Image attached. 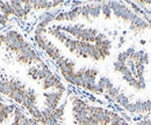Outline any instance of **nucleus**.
<instances>
[{"label":"nucleus","mask_w":151,"mask_h":125,"mask_svg":"<svg viewBox=\"0 0 151 125\" xmlns=\"http://www.w3.org/2000/svg\"><path fill=\"white\" fill-rule=\"evenodd\" d=\"M101 15L107 21H109L113 16V12H112L108 2H101Z\"/></svg>","instance_id":"obj_16"},{"label":"nucleus","mask_w":151,"mask_h":125,"mask_svg":"<svg viewBox=\"0 0 151 125\" xmlns=\"http://www.w3.org/2000/svg\"><path fill=\"white\" fill-rule=\"evenodd\" d=\"M15 61L21 65V66H34V65H38L41 63H43V60L41 59V57L37 54V52L34 50V48L30 45H28L26 49H23L22 51H20L19 54L14 56Z\"/></svg>","instance_id":"obj_7"},{"label":"nucleus","mask_w":151,"mask_h":125,"mask_svg":"<svg viewBox=\"0 0 151 125\" xmlns=\"http://www.w3.org/2000/svg\"><path fill=\"white\" fill-rule=\"evenodd\" d=\"M108 4L113 12L114 18L128 26L130 24L132 20L137 16V14L132 8H129L128 5H126V4H122V2H108Z\"/></svg>","instance_id":"obj_8"},{"label":"nucleus","mask_w":151,"mask_h":125,"mask_svg":"<svg viewBox=\"0 0 151 125\" xmlns=\"http://www.w3.org/2000/svg\"><path fill=\"white\" fill-rule=\"evenodd\" d=\"M29 117L27 116V114L24 112V110L22 108L17 107L15 108V111L13 114V117H12V121H11V124L9 125H26L28 122Z\"/></svg>","instance_id":"obj_14"},{"label":"nucleus","mask_w":151,"mask_h":125,"mask_svg":"<svg viewBox=\"0 0 151 125\" xmlns=\"http://www.w3.org/2000/svg\"><path fill=\"white\" fill-rule=\"evenodd\" d=\"M126 111L130 114H151V100L147 101H136V102H130L127 107L124 108Z\"/></svg>","instance_id":"obj_11"},{"label":"nucleus","mask_w":151,"mask_h":125,"mask_svg":"<svg viewBox=\"0 0 151 125\" xmlns=\"http://www.w3.org/2000/svg\"><path fill=\"white\" fill-rule=\"evenodd\" d=\"M56 27L63 33L73 37L75 39L87 42V43H93V44H95L98 41H100L105 36L104 33H101L96 28L87 27L81 23H69V24H63V26L59 24Z\"/></svg>","instance_id":"obj_3"},{"label":"nucleus","mask_w":151,"mask_h":125,"mask_svg":"<svg viewBox=\"0 0 151 125\" xmlns=\"http://www.w3.org/2000/svg\"><path fill=\"white\" fill-rule=\"evenodd\" d=\"M8 21H9L8 16H6V15H4V14L0 13V26H6L8 23Z\"/></svg>","instance_id":"obj_18"},{"label":"nucleus","mask_w":151,"mask_h":125,"mask_svg":"<svg viewBox=\"0 0 151 125\" xmlns=\"http://www.w3.org/2000/svg\"><path fill=\"white\" fill-rule=\"evenodd\" d=\"M33 11H51L56 9L57 7L62 6L63 2L60 1H30Z\"/></svg>","instance_id":"obj_13"},{"label":"nucleus","mask_w":151,"mask_h":125,"mask_svg":"<svg viewBox=\"0 0 151 125\" xmlns=\"http://www.w3.org/2000/svg\"><path fill=\"white\" fill-rule=\"evenodd\" d=\"M47 33L50 36L55 37L59 43H62L69 50L70 54H73L77 58L90 59L92 61H102L108 58V56L104 54L95 44L75 39L73 37L59 30L56 26L49 27L47 29Z\"/></svg>","instance_id":"obj_2"},{"label":"nucleus","mask_w":151,"mask_h":125,"mask_svg":"<svg viewBox=\"0 0 151 125\" xmlns=\"http://www.w3.org/2000/svg\"><path fill=\"white\" fill-rule=\"evenodd\" d=\"M0 13L8 18L13 16V8L11 1H0Z\"/></svg>","instance_id":"obj_15"},{"label":"nucleus","mask_w":151,"mask_h":125,"mask_svg":"<svg viewBox=\"0 0 151 125\" xmlns=\"http://www.w3.org/2000/svg\"><path fill=\"white\" fill-rule=\"evenodd\" d=\"M4 34H5L4 46L8 52H11L14 56L19 54L20 51H22L23 49H26L28 45H30V43L28 41H26V38L18 30L12 29V30H8Z\"/></svg>","instance_id":"obj_5"},{"label":"nucleus","mask_w":151,"mask_h":125,"mask_svg":"<svg viewBox=\"0 0 151 125\" xmlns=\"http://www.w3.org/2000/svg\"><path fill=\"white\" fill-rule=\"evenodd\" d=\"M111 125H129V124H128V122H127L122 116H120V115L116 112V115L114 116Z\"/></svg>","instance_id":"obj_17"},{"label":"nucleus","mask_w":151,"mask_h":125,"mask_svg":"<svg viewBox=\"0 0 151 125\" xmlns=\"http://www.w3.org/2000/svg\"><path fill=\"white\" fill-rule=\"evenodd\" d=\"M135 125H151V119H147V121H141Z\"/></svg>","instance_id":"obj_19"},{"label":"nucleus","mask_w":151,"mask_h":125,"mask_svg":"<svg viewBox=\"0 0 151 125\" xmlns=\"http://www.w3.org/2000/svg\"><path fill=\"white\" fill-rule=\"evenodd\" d=\"M15 108V104H8L0 100V125H4L13 117Z\"/></svg>","instance_id":"obj_12"},{"label":"nucleus","mask_w":151,"mask_h":125,"mask_svg":"<svg viewBox=\"0 0 151 125\" xmlns=\"http://www.w3.org/2000/svg\"><path fill=\"white\" fill-rule=\"evenodd\" d=\"M71 111L75 125H111L116 112L88 104L78 96H71Z\"/></svg>","instance_id":"obj_1"},{"label":"nucleus","mask_w":151,"mask_h":125,"mask_svg":"<svg viewBox=\"0 0 151 125\" xmlns=\"http://www.w3.org/2000/svg\"><path fill=\"white\" fill-rule=\"evenodd\" d=\"M101 15V2L80 5V18L87 22H93Z\"/></svg>","instance_id":"obj_9"},{"label":"nucleus","mask_w":151,"mask_h":125,"mask_svg":"<svg viewBox=\"0 0 151 125\" xmlns=\"http://www.w3.org/2000/svg\"><path fill=\"white\" fill-rule=\"evenodd\" d=\"M41 84V88L44 91H63L65 93L66 88L64 87V85L62 84V81L57 78L54 73L49 74Z\"/></svg>","instance_id":"obj_10"},{"label":"nucleus","mask_w":151,"mask_h":125,"mask_svg":"<svg viewBox=\"0 0 151 125\" xmlns=\"http://www.w3.org/2000/svg\"><path fill=\"white\" fill-rule=\"evenodd\" d=\"M4 43H5V34L1 33V34H0V48L4 46Z\"/></svg>","instance_id":"obj_20"},{"label":"nucleus","mask_w":151,"mask_h":125,"mask_svg":"<svg viewBox=\"0 0 151 125\" xmlns=\"http://www.w3.org/2000/svg\"><path fill=\"white\" fill-rule=\"evenodd\" d=\"M29 86L18 78H2L0 76V94L11 99L20 106L23 104L24 96Z\"/></svg>","instance_id":"obj_4"},{"label":"nucleus","mask_w":151,"mask_h":125,"mask_svg":"<svg viewBox=\"0 0 151 125\" xmlns=\"http://www.w3.org/2000/svg\"><path fill=\"white\" fill-rule=\"evenodd\" d=\"M35 43L41 50H43L45 54L49 56V58H51L54 61H57L59 58H62L64 54H62V51L59 50V48L55 45L47 36L45 34H35L34 35Z\"/></svg>","instance_id":"obj_6"}]
</instances>
